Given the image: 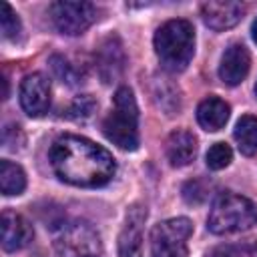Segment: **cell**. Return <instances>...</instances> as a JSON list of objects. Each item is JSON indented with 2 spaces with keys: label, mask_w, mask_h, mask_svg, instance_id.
<instances>
[{
  "label": "cell",
  "mask_w": 257,
  "mask_h": 257,
  "mask_svg": "<svg viewBox=\"0 0 257 257\" xmlns=\"http://www.w3.org/2000/svg\"><path fill=\"white\" fill-rule=\"evenodd\" d=\"M48 155L56 177L74 187H102L116 173L112 155L78 135L58 137Z\"/></svg>",
  "instance_id": "6da1fadb"
},
{
  "label": "cell",
  "mask_w": 257,
  "mask_h": 257,
  "mask_svg": "<svg viewBox=\"0 0 257 257\" xmlns=\"http://www.w3.org/2000/svg\"><path fill=\"white\" fill-rule=\"evenodd\" d=\"M155 52L161 64L171 72H181L193 58L195 52V30L189 20L177 18L165 22L155 32Z\"/></svg>",
  "instance_id": "7a4b0ae2"
},
{
  "label": "cell",
  "mask_w": 257,
  "mask_h": 257,
  "mask_svg": "<svg viewBox=\"0 0 257 257\" xmlns=\"http://www.w3.org/2000/svg\"><path fill=\"white\" fill-rule=\"evenodd\" d=\"M102 133L122 151H135L139 147V106L128 86H120L114 92V108L104 118Z\"/></svg>",
  "instance_id": "3957f363"
},
{
  "label": "cell",
  "mask_w": 257,
  "mask_h": 257,
  "mask_svg": "<svg viewBox=\"0 0 257 257\" xmlns=\"http://www.w3.org/2000/svg\"><path fill=\"white\" fill-rule=\"evenodd\" d=\"M257 223V209L255 205L237 193L225 191L221 193L207 217V229L215 235L247 231Z\"/></svg>",
  "instance_id": "277c9868"
},
{
  "label": "cell",
  "mask_w": 257,
  "mask_h": 257,
  "mask_svg": "<svg viewBox=\"0 0 257 257\" xmlns=\"http://www.w3.org/2000/svg\"><path fill=\"white\" fill-rule=\"evenodd\" d=\"M54 249L60 257H100L102 243L90 223L74 221L64 225L54 237Z\"/></svg>",
  "instance_id": "5b68a950"
},
{
  "label": "cell",
  "mask_w": 257,
  "mask_h": 257,
  "mask_svg": "<svg viewBox=\"0 0 257 257\" xmlns=\"http://www.w3.org/2000/svg\"><path fill=\"white\" fill-rule=\"evenodd\" d=\"M193 233V223L187 217H175L161 221L151 233L153 257H187V239Z\"/></svg>",
  "instance_id": "8992f818"
},
{
  "label": "cell",
  "mask_w": 257,
  "mask_h": 257,
  "mask_svg": "<svg viewBox=\"0 0 257 257\" xmlns=\"http://www.w3.org/2000/svg\"><path fill=\"white\" fill-rule=\"evenodd\" d=\"M50 16L58 32L76 36L82 34L96 18V8L90 2H54L50 6Z\"/></svg>",
  "instance_id": "52a82bcc"
},
{
  "label": "cell",
  "mask_w": 257,
  "mask_h": 257,
  "mask_svg": "<svg viewBox=\"0 0 257 257\" xmlns=\"http://www.w3.org/2000/svg\"><path fill=\"white\" fill-rule=\"evenodd\" d=\"M20 104L26 114L42 116L50 106V84L40 72L26 74L20 82Z\"/></svg>",
  "instance_id": "ba28073f"
},
{
  "label": "cell",
  "mask_w": 257,
  "mask_h": 257,
  "mask_svg": "<svg viewBox=\"0 0 257 257\" xmlns=\"http://www.w3.org/2000/svg\"><path fill=\"white\" fill-rule=\"evenodd\" d=\"M147 209L135 203L126 211L124 227L118 235V257H143V223Z\"/></svg>",
  "instance_id": "9c48e42d"
},
{
  "label": "cell",
  "mask_w": 257,
  "mask_h": 257,
  "mask_svg": "<svg viewBox=\"0 0 257 257\" xmlns=\"http://www.w3.org/2000/svg\"><path fill=\"white\" fill-rule=\"evenodd\" d=\"M245 14V6L241 2L231 0H211L201 6L203 22L213 30H227L233 28Z\"/></svg>",
  "instance_id": "30bf717a"
},
{
  "label": "cell",
  "mask_w": 257,
  "mask_h": 257,
  "mask_svg": "<svg viewBox=\"0 0 257 257\" xmlns=\"http://www.w3.org/2000/svg\"><path fill=\"white\" fill-rule=\"evenodd\" d=\"M249 66H251V56L247 48L243 44H231L223 52V58L219 64V78L229 86H237L245 80Z\"/></svg>",
  "instance_id": "8fae6325"
},
{
  "label": "cell",
  "mask_w": 257,
  "mask_h": 257,
  "mask_svg": "<svg viewBox=\"0 0 257 257\" xmlns=\"http://www.w3.org/2000/svg\"><path fill=\"white\" fill-rule=\"evenodd\" d=\"M32 225L14 211L2 213V249L18 251L32 241Z\"/></svg>",
  "instance_id": "7c38bea8"
},
{
  "label": "cell",
  "mask_w": 257,
  "mask_h": 257,
  "mask_svg": "<svg viewBox=\"0 0 257 257\" xmlns=\"http://www.w3.org/2000/svg\"><path fill=\"white\" fill-rule=\"evenodd\" d=\"M197 155V137L189 131H173L167 139V159L173 167L189 165Z\"/></svg>",
  "instance_id": "4fadbf2b"
},
{
  "label": "cell",
  "mask_w": 257,
  "mask_h": 257,
  "mask_svg": "<svg viewBox=\"0 0 257 257\" xmlns=\"http://www.w3.org/2000/svg\"><path fill=\"white\" fill-rule=\"evenodd\" d=\"M96 62H98V72L104 82H110L114 76L120 74L122 62H124V52H122V44L116 36H110L102 42V46L98 48Z\"/></svg>",
  "instance_id": "5bb4252c"
},
{
  "label": "cell",
  "mask_w": 257,
  "mask_h": 257,
  "mask_svg": "<svg viewBox=\"0 0 257 257\" xmlns=\"http://www.w3.org/2000/svg\"><path fill=\"white\" fill-rule=\"evenodd\" d=\"M229 118V104L219 96H207L197 106V120L205 131H219Z\"/></svg>",
  "instance_id": "9a60e30c"
},
{
  "label": "cell",
  "mask_w": 257,
  "mask_h": 257,
  "mask_svg": "<svg viewBox=\"0 0 257 257\" xmlns=\"http://www.w3.org/2000/svg\"><path fill=\"white\" fill-rule=\"evenodd\" d=\"M233 137L243 155L247 157L257 155V116H251V114L241 116L235 124Z\"/></svg>",
  "instance_id": "2e32d148"
},
{
  "label": "cell",
  "mask_w": 257,
  "mask_h": 257,
  "mask_svg": "<svg viewBox=\"0 0 257 257\" xmlns=\"http://www.w3.org/2000/svg\"><path fill=\"white\" fill-rule=\"evenodd\" d=\"M0 189L6 197L20 195L26 189V175L20 165H16L12 161L0 163Z\"/></svg>",
  "instance_id": "e0dca14e"
},
{
  "label": "cell",
  "mask_w": 257,
  "mask_h": 257,
  "mask_svg": "<svg viewBox=\"0 0 257 257\" xmlns=\"http://www.w3.org/2000/svg\"><path fill=\"white\" fill-rule=\"evenodd\" d=\"M96 108V100L90 96V94H82V96H76L64 110V116L66 118H72V120H84L88 118Z\"/></svg>",
  "instance_id": "ac0fdd59"
},
{
  "label": "cell",
  "mask_w": 257,
  "mask_h": 257,
  "mask_svg": "<svg viewBox=\"0 0 257 257\" xmlns=\"http://www.w3.org/2000/svg\"><path fill=\"white\" fill-rule=\"evenodd\" d=\"M207 167L211 169V171H221V169H225L229 163H231V159H233V151H231V147L229 145H225V143H215L209 151H207Z\"/></svg>",
  "instance_id": "d6986e66"
},
{
  "label": "cell",
  "mask_w": 257,
  "mask_h": 257,
  "mask_svg": "<svg viewBox=\"0 0 257 257\" xmlns=\"http://www.w3.org/2000/svg\"><path fill=\"white\" fill-rule=\"evenodd\" d=\"M0 26H2V34L6 38H16L20 34V18L16 16V12L12 10V6L8 2H2Z\"/></svg>",
  "instance_id": "ffe728a7"
},
{
  "label": "cell",
  "mask_w": 257,
  "mask_h": 257,
  "mask_svg": "<svg viewBox=\"0 0 257 257\" xmlns=\"http://www.w3.org/2000/svg\"><path fill=\"white\" fill-rule=\"evenodd\" d=\"M209 195V185L199 181V179H193V181H187L183 185V199L189 203V205H199L207 199Z\"/></svg>",
  "instance_id": "44dd1931"
},
{
  "label": "cell",
  "mask_w": 257,
  "mask_h": 257,
  "mask_svg": "<svg viewBox=\"0 0 257 257\" xmlns=\"http://www.w3.org/2000/svg\"><path fill=\"white\" fill-rule=\"evenodd\" d=\"M50 66H52V70H54V74L62 80V82H74V72H72V68H70V64L62 58V56H58V54H54L52 58H50Z\"/></svg>",
  "instance_id": "7402d4cb"
},
{
  "label": "cell",
  "mask_w": 257,
  "mask_h": 257,
  "mask_svg": "<svg viewBox=\"0 0 257 257\" xmlns=\"http://www.w3.org/2000/svg\"><path fill=\"white\" fill-rule=\"evenodd\" d=\"M207 257H237V251L229 245H221V247H215L207 253Z\"/></svg>",
  "instance_id": "603a6c76"
},
{
  "label": "cell",
  "mask_w": 257,
  "mask_h": 257,
  "mask_svg": "<svg viewBox=\"0 0 257 257\" xmlns=\"http://www.w3.org/2000/svg\"><path fill=\"white\" fill-rule=\"evenodd\" d=\"M251 36H253V40H255V44H257V18L253 20V26H251Z\"/></svg>",
  "instance_id": "cb8c5ba5"
},
{
  "label": "cell",
  "mask_w": 257,
  "mask_h": 257,
  "mask_svg": "<svg viewBox=\"0 0 257 257\" xmlns=\"http://www.w3.org/2000/svg\"><path fill=\"white\" fill-rule=\"evenodd\" d=\"M2 82H4V96H2V98H8V78L4 76V78H2Z\"/></svg>",
  "instance_id": "d4e9b609"
},
{
  "label": "cell",
  "mask_w": 257,
  "mask_h": 257,
  "mask_svg": "<svg viewBox=\"0 0 257 257\" xmlns=\"http://www.w3.org/2000/svg\"><path fill=\"white\" fill-rule=\"evenodd\" d=\"M255 94H257V84H255Z\"/></svg>",
  "instance_id": "484cf974"
}]
</instances>
